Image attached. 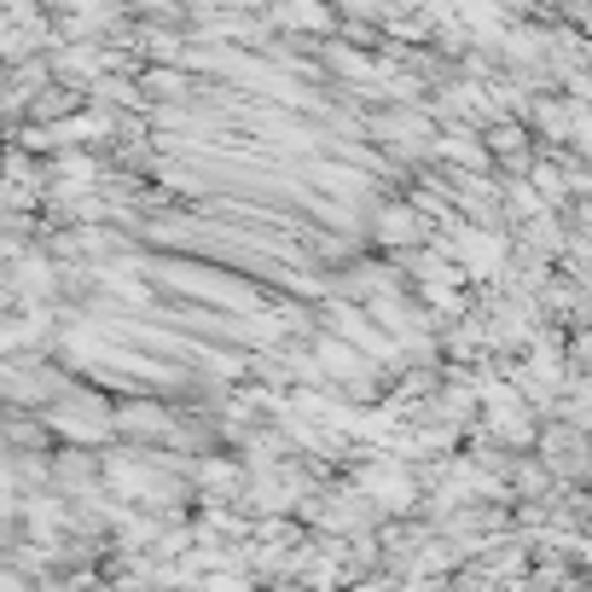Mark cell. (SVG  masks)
<instances>
[{
  "mask_svg": "<svg viewBox=\"0 0 592 592\" xmlns=\"http://www.w3.org/2000/svg\"><path fill=\"white\" fill-rule=\"evenodd\" d=\"M448 250H453V256L465 262V274H477V279L500 274V262H505V244L494 239V232H477V227L453 232V239H448Z\"/></svg>",
  "mask_w": 592,
  "mask_h": 592,
  "instance_id": "cell-1",
  "label": "cell"
},
{
  "mask_svg": "<svg viewBox=\"0 0 592 592\" xmlns=\"http://www.w3.org/2000/svg\"><path fill=\"white\" fill-rule=\"evenodd\" d=\"M378 239L383 244H413V239H425V215H418V210H383L378 215Z\"/></svg>",
  "mask_w": 592,
  "mask_h": 592,
  "instance_id": "cell-2",
  "label": "cell"
},
{
  "mask_svg": "<svg viewBox=\"0 0 592 592\" xmlns=\"http://www.w3.org/2000/svg\"><path fill=\"white\" fill-rule=\"evenodd\" d=\"M361 488H366V494H383V505H395V512H401V505H413V482L401 477V470H389V465L366 470Z\"/></svg>",
  "mask_w": 592,
  "mask_h": 592,
  "instance_id": "cell-3",
  "label": "cell"
},
{
  "mask_svg": "<svg viewBox=\"0 0 592 592\" xmlns=\"http://www.w3.org/2000/svg\"><path fill=\"white\" fill-rule=\"evenodd\" d=\"M198 482H204L210 500H239V488H244V477L227 459H204V465H198Z\"/></svg>",
  "mask_w": 592,
  "mask_h": 592,
  "instance_id": "cell-4",
  "label": "cell"
},
{
  "mask_svg": "<svg viewBox=\"0 0 592 592\" xmlns=\"http://www.w3.org/2000/svg\"><path fill=\"white\" fill-rule=\"evenodd\" d=\"M274 18H279V24H297V29H326V24H331V12L319 7V0H285Z\"/></svg>",
  "mask_w": 592,
  "mask_h": 592,
  "instance_id": "cell-5",
  "label": "cell"
},
{
  "mask_svg": "<svg viewBox=\"0 0 592 592\" xmlns=\"http://www.w3.org/2000/svg\"><path fill=\"white\" fill-rule=\"evenodd\" d=\"M116 425H123V430H146V436H168V418L151 413V407H123V413H116Z\"/></svg>",
  "mask_w": 592,
  "mask_h": 592,
  "instance_id": "cell-6",
  "label": "cell"
},
{
  "mask_svg": "<svg viewBox=\"0 0 592 592\" xmlns=\"http://www.w3.org/2000/svg\"><path fill=\"white\" fill-rule=\"evenodd\" d=\"M442 151H448V158H459V163H482V151L470 140H442Z\"/></svg>",
  "mask_w": 592,
  "mask_h": 592,
  "instance_id": "cell-7",
  "label": "cell"
}]
</instances>
